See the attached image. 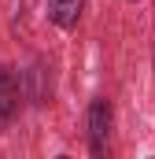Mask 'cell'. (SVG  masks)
<instances>
[{"instance_id":"6da1fadb","label":"cell","mask_w":155,"mask_h":159,"mask_svg":"<svg viewBox=\"0 0 155 159\" xmlns=\"http://www.w3.org/2000/svg\"><path fill=\"white\" fill-rule=\"evenodd\" d=\"M107 133H111V104L107 100H92V107H89V141H92L96 156L107 148Z\"/></svg>"},{"instance_id":"7a4b0ae2","label":"cell","mask_w":155,"mask_h":159,"mask_svg":"<svg viewBox=\"0 0 155 159\" xmlns=\"http://www.w3.org/2000/svg\"><path fill=\"white\" fill-rule=\"evenodd\" d=\"M15 111H19V81L7 67H0V129L11 122Z\"/></svg>"},{"instance_id":"3957f363","label":"cell","mask_w":155,"mask_h":159,"mask_svg":"<svg viewBox=\"0 0 155 159\" xmlns=\"http://www.w3.org/2000/svg\"><path fill=\"white\" fill-rule=\"evenodd\" d=\"M81 7H85V0H48V15H52V22H55V26H63V30L78 26Z\"/></svg>"}]
</instances>
